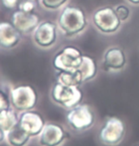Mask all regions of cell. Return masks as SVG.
Segmentation results:
<instances>
[{
  "label": "cell",
  "instance_id": "6da1fadb",
  "mask_svg": "<svg viewBox=\"0 0 139 146\" xmlns=\"http://www.w3.org/2000/svg\"><path fill=\"white\" fill-rule=\"evenodd\" d=\"M87 26V16L84 11L79 7H65L57 19V27L62 35L67 37H72L81 34Z\"/></svg>",
  "mask_w": 139,
  "mask_h": 146
},
{
  "label": "cell",
  "instance_id": "7a4b0ae2",
  "mask_svg": "<svg viewBox=\"0 0 139 146\" xmlns=\"http://www.w3.org/2000/svg\"><path fill=\"white\" fill-rule=\"evenodd\" d=\"M66 120L70 128L76 132H84L91 129L94 124L95 115L91 106L86 103H79L68 110Z\"/></svg>",
  "mask_w": 139,
  "mask_h": 146
},
{
  "label": "cell",
  "instance_id": "3957f363",
  "mask_svg": "<svg viewBox=\"0 0 139 146\" xmlns=\"http://www.w3.org/2000/svg\"><path fill=\"white\" fill-rule=\"evenodd\" d=\"M51 98L57 105L70 110L81 103L83 94L79 87L66 86L56 82L51 90Z\"/></svg>",
  "mask_w": 139,
  "mask_h": 146
},
{
  "label": "cell",
  "instance_id": "277c9868",
  "mask_svg": "<svg viewBox=\"0 0 139 146\" xmlns=\"http://www.w3.org/2000/svg\"><path fill=\"white\" fill-rule=\"evenodd\" d=\"M11 106L16 112H24L34 109L36 106L38 96L36 91L30 85H19L10 91Z\"/></svg>",
  "mask_w": 139,
  "mask_h": 146
},
{
  "label": "cell",
  "instance_id": "5b68a950",
  "mask_svg": "<svg viewBox=\"0 0 139 146\" xmlns=\"http://www.w3.org/2000/svg\"><path fill=\"white\" fill-rule=\"evenodd\" d=\"M84 54L73 46L64 47L53 59V66L58 72H74L81 65Z\"/></svg>",
  "mask_w": 139,
  "mask_h": 146
},
{
  "label": "cell",
  "instance_id": "8992f818",
  "mask_svg": "<svg viewBox=\"0 0 139 146\" xmlns=\"http://www.w3.org/2000/svg\"><path fill=\"white\" fill-rule=\"evenodd\" d=\"M126 134L124 122L119 117H110L105 120L99 131V139L108 146L118 145L123 140Z\"/></svg>",
  "mask_w": 139,
  "mask_h": 146
},
{
  "label": "cell",
  "instance_id": "52a82bcc",
  "mask_svg": "<svg viewBox=\"0 0 139 146\" xmlns=\"http://www.w3.org/2000/svg\"><path fill=\"white\" fill-rule=\"evenodd\" d=\"M92 22L95 28L102 34H113L121 24L115 10L111 7H104L96 10L92 15Z\"/></svg>",
  "mask_w": 139,
  "mask_h": 146
},
{
  "label": "cell",
  "instance_id": "ba28073f",
  "mask_svg": "<svg viewBox=\"0 0 139 146\" xmlns=\"http://www.w3.org/2000/svg\"><path fill=\"white\" fill-rule=\"evenodd\" d=\"M69 139V134L63 126L57 123H46L41 133L37 136L39 146H62Z\"/></svg>",
  "mask_w": 139,
  "mask_h": 146
},
{
  "label": "cell",
  "instance_id": "9c48e42d",
  "mask_svg": "<svg viewBox=\"0 0 139 146\" xmlns=\"http://www.w3.org/2000/svg\"><path fill=\"white\" fill-rule=\"evenodd\" d=\"M57 25L51 21H43L32 32V39L39 48L48 49L56 43Z\"/></svg>",
  "mask_w": 139,
  "mask_h": 146
},
{
  "label": "cell",
  "instance_id": "30bf717a",
  "mask_svg": "<svg viewBox=\"0 0 139 146\" xmlns=\"http://www.w3.org/2000/svg\"><path fill=\"white\" fill-rule=\"evenodd\" d=\"M18 124L32 137H34L41 133L46 121L40 113L32 109L19 113Z\"/></svg>",
  "mask_w": 139,
  "mask_h": 146
},
{
  "label": "cell",
  "instance_id": "8fae6325",
  "mask_svg": "<svg viewBox=\"0 0 139 146\" xmlns=\"http://www.w3.org/2000/svg\"><path fill=\"white\" fill-rule=\"evenodd\" d=\"M11 23L21 35H27L34 31L40 23V17L34 13H28L17 10L13 13Z\"/></svg>",
  "mask_w": 139,
  "mask_h": 146
},
{
  "label": "cell",
  "instance_id": "7c38bea8",
  "mask_svg": "<svg viewBox=\"0 0 139 146\" xmlns=\"http://www.w3.org/2000/svg\"><path fill=\"white\" fill-rule=\"evenodd\" d=\"M21 34L10 22H0V47L12 49L20 41Z\"/></svg>",
  "mask_w": 139,
  "mask_h": 146
},
{
  "label": "cell",
  "instance_id": "4fadbf2b",
  "mask_svg": "<svg viewBox=\"0 0 139 146\" xmlns=\"http://www.w3.org/2000/svg\"><path fill=\"white\" fill-rule=\"evenodd\" d=\"M103 64L107 71H119L126 64V56L122 49L113 47L105 52Z\"/></svg>",
  "mask_w": 139,
  "mask_h": 146
},
{
  "label": "cell",
  "instance_id": "5bb4252c",
  "mask_svg": "<svg viewBox=\"0 0 139 146\" xmlns=\"http://www.w3.org/2000/svg\"><path fill=\"white\" fill-rule=\"evenodd\" d=\"M32 137L17 124L6 133V141L10 146H28Z\"/></svg>",
  "mask_w": 139,
  "mask_h": 146
},
{
  "label": "cell",
  "instance_id": "9a60e30c",
  "mask_svg": "<svg viewBox=\"0 0 139 146\" xmlns=\"http://www.w3.org/2000/svg\"><path fill=\"white\" fill-rule=\"evenodd\" d=\"M78 71L81 75V78H82V82H88L92 79H94L96 76L97 74V66L96 63L89 56H83L82 62L81 65L79 66Z\"/></svg>",
  "mask_w": 139,
  "mask_h": 146
},
{
  "label": "cell",
  "instance_id": "2e32d148",
  "mask_svg": "<svg viewBox=\"0 0 139 146\" xmlns=\"http://www.w3.org/2000/svg\"><path fill=\"white\" fill-rule=\"evenodd\" d=\"M18 115L17 112L13 107L4 109L0 111V128L5 132L10 131L14 126L18 124Z\"/></svg>",
  "mask_w": 139,
  "mask_h": 146
},
{
  "label": "cell",
  "instance_id": "e0dca14e",
  "mask_svg": "<svg viewBox=\"0 0 139 146\" xmlns=\"http://www.w3.org/2000/svg\"><path fill=\"white\" fill-rule=\"evenodd\" d=\"M56 82L66 86L79 87L83 84L79 71L74 72H58L56 76Z\"/></svg>",
  "mask_w": 139,
  "mask_h": 146
},
{
  "label": "cell",
  "instance_id": "ac0fdd59",
  "mask_svg": "<svg viewBox=\"0 0 139 146\" xmlns=\"http://www.w3.org/2000/svg\"><path fill=\"white\" fill-rule=\"evenodd\" d=\"M69 0H40V4L43 8L49 11H55L64 6Z\"/></svg>",
  "mask_w": 139,
  "mask_h": 146
},
{
  "label": "cell",
  "instance_id": "d6986e66",
  "mask_svg": "<svg viewBox=\"0 0 139 146\" xmlns=\"http://www.w3.org/2000/svg\"><path fill=\"white\" fill-rule=\"evenodd\" d=\"M36 6H37V2L34 1V0H21L19 2L17 9L19 11H22L24 13H32L36 9Z\"/></svg>",
  "mask_w": 139,
  "mask_h": 146
},
{
  "label": "cell",
  "instance_id": "ffe728a7",
  "mask_svg": "<svg viewBox=\"0 0 139 146\" xmlns=\"http://www.w3.org/2000/svg\"><path fill=\"white\" fill-rule=\"evenodd\" d=\"M114 10H115L116 15L118 16V18L120 19L121 22L127 20L128 17H129L130 9L127 6H125V5H118Z\"/></svg>",
  "mask_w": 139,
  "mask_h": 146
},
{
  "label": "cell",
  "instance_id": "44dd1931",
  "mask_svg": "<svg viewBox=\"0 0 139 146\" xmlns=\"http://www.w3.org/2000/svg\"><path fill=\"white\" fill-rule=\"evenodd\" d=\"M10 107H12L10 101V95H8L4 90L0 88V111L4 109H8Z\"/></svg>",
  "mask_w": 139,
  "mask_h": 146
},
{
  "label": "cell",
  "instance_id": "7402d4cb",
  "mask_svg": "<svg viewBox=\"0 0 139 146\" xmlns=\"http://www.w3.org/2000/svg\"><path fill=\"white\" fill-rule=\"evenodd\" d=\"M20 1L21 0H1L3 6L9 10H14L16 8H18Z\"/></svg>",
  "mask_w": 139,
  "mask_h": 146
},
{
  "label": "cell",
  "instance_id": "603a6c76",
  "mask_svg": "<svg viewBox=\"0 0 139 146\" xmlns=\"http://www.w3.org/2000/svg\"><path fill=\"white\" fill-rule=\"evenodd\" d=\"M6 140V132L0 128V144Z\"/></svg>",
  "mask_w": 139,
  "mask_h": 146
},
{
  "label": "cell",
  "instance_id": "cb8c5ba5",
  "mask_svg": "<svg viewBox=\"0 0 139 146\" xmlns=\"http://www.w3.org/2000/svg\"><path fill=\"white\" fill-rule=\"evenodd\" d=\"M128 1L132 4H139V0H128Z\"/></svg>",
  "mask_w": 139,
  "mask_h": 146
},
{
  "label": "cell",
  "instance_id": "d4e9b609",
  "mask_svg": "<svg viewBox=\"0 0 139 146\" xmlns=\"http://www.w3.org/2000/svg\"><path fill=\"white\" fill-rule=\"evenodd\" d=\"M34 1H36V2H38V1H40V0H34Z\"/></svg>",
  "mask_w": 139,
  "mask_h": 146
},
{
  "label": "cell",
  "instance_id": "484cf974",
  "mask_svg": "<svg viewBox=\"0 0 139 146\" xmlns=\"http://www.w3.org/2000/svg\"><path fill=\"white\" fill-rule=\"evenodd\" d=\"M135 146H139V144H137V145H135Z\"/></svg>",
  "mask_w": 139,
  "mask_h": 146
}]
</instances>
